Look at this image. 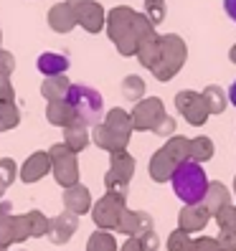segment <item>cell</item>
Returning a JSON list of instances; mask_svg holds the SVG:
<instances>
[{
  "instance_id": "6da1fadb",
  "label": "cell",
  "mask_w": 236,
  "mask_h": 251,
  "mask_svg": "<svg viewBox=\"0 0 236 251\" xmlns=\"http://www.w3.org/2000/svg\"><path fill=\"white\" fill-rule=\"evenodd\" d=\"M107 23H109V38L117 43L122 56L137 53L140 43L155 36L153 23L145 16H140V13H135L132 8H114L109 13Z\"/></svg>"
},
{
  "instance_id": "7a4b0ae2",
  "label": "cell",
  "mask_w": 236,
  "mask_h": 251,
  "mask_svg": "<svg viewBox=\"0 0 236 251\" xmlns=\"http://www.w3.org/2000/svg\"><path fill=\"white\" fill-rule=\"evenodd\" d=\"M173 180V190L185 205H196V203H203L206 198V190H209V180H206V173L198 162L193 160H185L181 162L175 173L170 175Z\"/></svg>"
},
{
  "instance_id": "3957f363",
  "label": "cell",
  "mask_w": 236,
  "mask_h": 251,
  "mask_svg": "<svg viewBox=\"0 0 236 251\" xmlns=\"http://www.w3.org/2000/svg\"><path fill=\"white\" fill-rule=\"evenodd\" d=\"M66 101L71 104L74 114H77V125L92 127L99 125L102 117V94L86 84H71L66 92Z\"/></svg>"
},
{
  "instance_id": "277c9868",
  "label": "cell",
  "mask_w": 236,
  "mask_h": 251,
  "mask_svg": "<svg viewBox=\"0 0 236 251\" xmlns=\"http://www.w3.org/2000/svg\"><path fill=\"white\" fill-rule=\"evenodd\" d=\"M183 61H185V43L178 36H160V56L150 71L160 81H168L183 66Z\"/></svg>"
},
{
  "instance_id": "5b68a950",
  "label": "cell",
  "mask_w": 236,
  "mask_h": 251,
  "mask_svg": "<svg viewBox=\"0 0 236 251\" xmlns=\"http://www.w3.org/2000/svg\"><path fill=\"white\" fill-rule=\"evenodd\" d=\"M49 157H51V168H53V175H56V183L64 185V188H71L79 183V168H77V157L69 150L66 145H53L49 150Z\"/></svg>"
},
{
  "instance_id": "8992f818",
  "label": "cell",
  "mask_w": 236,
  "mask_h": 251,
  "mask_svg": "<svg viewBox=\"0 0 236 251\" xmlns=\"http://www.w3.org/2000/svg\"><path fill=\"white\" fill-rule=\"evenodd\" d=\"M135 173V160H132L125 150L122 152H112V168L107 173V190L109 193H117V196H127V183Z\"/></svg>"
},
{
  "instance_id": "52a82bcc",
  "label": "cell",
  "mask_w": 236,
  "mask_h": 251,
  "mask_svg": "<svg viewBox=\"0 0 236 251\" xmlns=\"http://www.w3.org/2000/svg\"><path fill=\"white\" fill-rule=\"evenodd\" d=\"M125 213V196H117V193H107L97 205H94V224L102 228V231H109V228H117L120 218Z\"/></svg>"
},
{
  "instance_id": "ba28073f",
  "label": "cell",
  "mask_w": 236,
  "mask_h": 251,
  "mask_svg": "<svg viewBox=\"0 0 236 251\" xmlns=\"http://www.w3.org/2000/svg\"><path fill=\"white\" fill-rule=\"evenodd\" d=\"M175 107H178V112L185 117L190 125H203L206 120H209L206 101L196 92H181V94H175Z\"/></svg>"
},
{
  "instance_id": "9c48e42d",
  "label": "cell",
  "mask_w": 236,
  "mask_h": 251,
  "mask_svg": "<svg viewBox=\"0 0 236 251\" xmlns=\"http://www.w3.org/2000/svg\"><path fill=\"white\" fill-rule=\"evenodd\" d=\"M130 117H132V129H155L157 122L165 117L163 101L160 99H145L135 107V112Z\"/></svg>"
},
{
  "instance_id": "30bf717a",
  "label": "cell",
  "mask_w": 236,
  "mask_h": 251,
  "mask_svg": "<svg viewBox=\"0 0 236 251\" xmlns=\"http://www.w3.org/2000/svg\"><path fill=\"white\" fill-rule=\"evenodd\" d=\"M117 231L127 233L130 239H140L142 233L153 231V221H150V216L142 213V211H127V208H125L120 224H117Z\"/></svg>"
},
{
  "instance_id": "8fae6325",
  "label": "cell",
  "mask_w": 236,
  "mask_h": 251,
  "mask_svg": "<svg viewBox=\"0 0 236 251\" xmlns=\"http://www.w3.org/2000/svg\"><path fill=\"white\" fill-rule=\"evenodd\" d=\"M77 226H79V221H77V216L74 213H61V216H56V218H51L49 221V239L53 241V244H66L71 236H74V231H77Z\"/></svg>"
},
{
  "instance_id": "7c38bea8",
  "label": "cell",
  "mask_w": 236,
  "mask_h": 251,
  "mask_svg": "<svg viewBox=\"0 0 236 251\" xmlns=\"http://www.w3.org/2000/svg\"><path fill=\"white\" fill-rule=\"evenodd\" d=\"M77 10V23H81L86 31L97 33L102 25H105V10H102L99 3H94V0H86V3H81Z\"/></svg>"
},
{
  "instance_id": "4fadbf2b",
  "label": "cell",
  "mask_w": 236,
  "mask_h": 251,
  "mask_svg": "<svg viewBox=\"0 0 236 251\" xmlns=\"http://www.w3.org/2000/svg\"><path fill=\"white\" fill-rule=\"evenodd\" d=\"M49 170H51V157H49V152H33L31 157L26 160V165H23V170H21V180H23V183H36V180H41Z\"/></svg>"
},
{
  "instance_id": "5bb4252c",
  "label": "cell",
  "mask_w": 236,
  "mask_h": 251,
  "mask_svg": "<svg viewBox=\"0 0 236 251\" xmlns=\"http://www.w3.org/2000/svg\"><path fill=\"white\" fill-rule=\"evenodd\" d=\"M64 205H66V211L74 213V216H79V213H86L92 208V196H89V190H86L84 185H71L66 188V193H64Z\"/></svg>"
},
{
  "instance_id": "9a60e30c",
  "label": "cell",
  "mask_w": 236,
  "mask_h": 251,
  "mask_svg": "<svg viewBox=\"0 0 236 251\" xmlns=\"http://www.w3.org/2000/svg\"><path fill=\"white\" fill-rule=\"evenodd\" d=\"M209 218H211V213L203 208V203L185 205V208L181 211V231H185V233H190V231H201V228H206Z\"/></svg>"
},
{
  "instance_id": "2e32d148",
  "label": "cell",
  "mask_w": 236,
  "mask_h": 251,
  "mask_svg": "<svg viewBox=\"0 0 236 251\" xmlns=\"http://www.w3.org/2000/svg\"><path fill=\"white\" fill-rule=\"evenodd\" d=\"M49 23H51L53 31L66 33V31H71V28L77 25V10H74L71 5H66V3H58L49 13Z\"/></svg>"
},
{
  "instance_id": "e0dca14e",
  "label": "cell",
  "mask_w": 236,
  "mask_h": 251,
  "mask_svg": "<svg viewBox=\"0 0 236 251\" xmlns=\"http://www.w3.org/2000/svg\"><path fill=\"white\" fill-rule=\"evenodd\" d=\"M226 205H231L229 190L221 183H209V190H206V198H203V208L209 211L211 216H216V213L224 211Z\"/></svg>"
},
{
  "instance_id": "ac0fdd59",
  "label": "cell",
  "mask_w": 236,
  "mask_h": 251,
  "mask_svg": "<svg viewBox=\"0 0 236 251\" xmlns=\"http://www.w3.org/2000/svg\"><path fill=\"white\" fill-rule=\"evenodd\" d=\"M175 168H178V162L168 155L165 147H163V150H157L153 155V160H150V175H153V180H157V183L168 180L170 175L175 173Z\"/></svg>"
},
{
  "instance_id": "d6986e66",
  "label": "cell",
  "mask_w": 236,
  "mask_h": 251,
  "mask_svg": "<svg viewBox=\"0 0 236 251\" xmlns=\"http://www.w3.org/2000/svg\"><path fill=\"white\" fill-rule=\"evenodd\" d=\"M94 142L99 147H105V150H109V152H122L130 140L127 137H120L107 125H94Z\"/></svg>"
},
{
  "instance_id": "ffe728a7",
  "label": "cell",
  "mask_w": 236,
  "mask_h": 251,
  "mask_svg": "<svg viewBox=\"0 0 236 251\" xmlns=\"http://www.w3.org/2000/svg\"><path fill=\"white\" fill-rule=\"evenodd\" d=\"M49 122L51 125H58V127H69V125H77V114H74L71 104L66 99H56V101H49Z\"/></svg>"
},
{
  "instance_id": "44dd1931",
  "label": "cell",
  "mask_w": 236,
  "mask_h": 251,
  "mask_svg": "<svg viewBox=\"0 0 236 251\" xmlns=\"http://www.w3.org/2000/svg\"><path fill=\"white\" fill-rule=\"evenodd\" d=\"M36 66H38L41 74H46V76H61V74L69 69V58H66L64 53H51V51H46V53L38 56Z\"/></svg>"
},
{
  "instance_id": "7402d4cb",
  "label": "cell",
  "mask_w": 236,
  "mask_h": 251,
  "mask_svg": "<svg viewBox=\"0 0 236 251\" xmlns=\"http://www.w3.org/2000/svg\"><path fill=\"white\" fill-rule=\"evenodd\" d=\"M64 145L69 147L71 152H79L89 145V135H86V127L81 125H69L64 127Z\"/></svg>"
},
{
  "instance_id": "603a6c76",
  "label": "cell",
  "mask_w": 236,
  "mask_h": 251,
  "mask_svg": "<svg viewBox=\"0 0 236 251\" xmlns=\"http://www.w3.org/2000/svg\"><path fill=\"white\" fill-rule=\"evenodd\" d=\"M69 79L66 76H49L46 81H43L41 92L43 97H46L49 101H56V99H66V92H69Z\"/></svg>"
},
{
  "instance_id": "cb8c5ba5",
  "label": "cell",
  "mask_w": 236,
  "mask_h": 251,
  "mask_svg": "<svg viewBox=\"0 0 236 251\" xmlns=\"http://www.w3.org/2000/svg\"><path fill=\"white\" fill-rule=\"evenodd\" d=\"M112 132H117L120 137H127L130 140V132H132V117L122 109H112L107 114V122H105Z\"/></svg>"
},
{
  "instance_id": "d4e9b609",
  "label": "cell",
  "mask_w": 236,
  "mask_h": 251,
  "mask_svg": "<svg viewBox=\"0 0 236 251\" xmlns=\"http://www.w3.org/2000/svg\"><path fill=\"white\" fill-rule=\"evenodd\" d=\"M137 56H140V64L142 66L153 69L155 61H157V56H160V36H150L147 41H142L140 49H137Z\"/></svg>"
},
{
  "instance_id": "484cf974",
  "label": "cell",
  "mask_w": 236,
  "mask_h": 251,
  "mask_svg": "<svg viewBox=\"0 0 236 251\" xmlns=\"http://www.w3.org/2000/svg\"><path fill=\"white\" fill-rule=\"evenodd\" d=\"M86 251H117V241L109 231H97L89 236V244H86Z\"/></svg>"
},
{
  "instance_id": "4316f807",
  "label": "cell",
  "mask_w": 236,
  "mask_h": 251,
  "mask_svg": "<svg viewBox=\"0 0 236 251\" xmlns=\"http://www.w3.org/2000/svg\"><path fill=\"white\" fill-rule=\"evenodd\" d=\"M21 120V114H18V107L13 104V101H5V99H0V132H5V129H13L18 125Z\"/></svg>"
},
{
  "instance_id": "83f0119b",
  "label": "cell",
  "mask_w": 236,
  "mask_h": 251,
  "mask_svg": "<svg viewBox=\"0 0 236 251\" xmlns=\"http://www.w3.org/2000/svg\"><path fill=\"white\" fill-rule=\"evenodd\" d=\"M13 244V216H10V203L0 205V246Z\"/></svg>"
},
{
  "instance_id": "f1b7e54d",
  "label": "cell",
  "mask_w": 236,
  "mask_h": 251,
  "mask_svg": "<svg viewBox=\"0 0 236 251\" xmlns=\"http://www.w3.org/2000/svg\"><path fill=\"white\" fill-rule=\"evenodd\" d=\"M203 101H206V109H209V114H218L226 109V99H224V92L218 89V86H209L203 94Z\"/></svg>"
},
{
  "instance_id": "f546056e",
  "label": "cell",
  "mask_w": 236,
  "mask_h": 251,
  "mask_svg": "<svg viewBox=\"0 0 236 251\" xmlns=\"http://www.w3.org/2000/svg\"><path fill=\"white\" fill-rule=\"evenodd\" d=\"M213 157V145L209 137H196L190 142V160L193 162H206Z\"/></svg>"
},
{
  "instance_id": "4dcf8cb0",
  "label": "cell",
  "mask_w": 236,
  "mask_h": 251,
  "mask_svg": "<svg viewBox=\"0 0 236 251\" xmlns=\"http://www.w3.org/2000/svg\"><path fill=\"white\" fill-rule=\"evenodd\" d=\"M26 218H28V231H31V236H46L49 233V218L41 211L26 213Z\"/></svg>"
},
{
  "instance_id": "1f68e13d",
  "label": "cell",
  "mask_w": 236,
  "mask_h": 251,
  "mask_svg": "<svg viewBox=\"0 0 236 251\" xmlns=\"http://www.w3.org/2000/svg\"><path fill=\"white\" fill-rule=\"evenodd\" d=\"M122 94H125V99H130V101H137V99L145 94L142 79H140V76H127V79L122 81Z\"/></svg>"
},
{
  "instance_id": "d6a6232c",
  "label": "cell",
  "mask_w": 236,
  "mask_h": 251,
  "mask_svg": "<svg viewBox=\"0 0 236 251\" xmlns=\"http://www.w3.org/2000/svg\"><path fill=\"white\" fill-rule=\"evenodd\" d=\"M26 239H31L28 218L26 216H13V244H23Z\"/></svg>"
},
{
  "instance_id": "836d02e7",
  "label": "cell",
  "mask_w": 236,
  "mask_h": 251,
  "mask_svg": "<svg viewBox=\"0 0 236 251\" xmlns=\"http://www.w3.org/2000/svg\"><path fill=\"white\" fill-rule=\"evenodd\" d=\"M190 246V239H188V233L185 231H173L170 233V239H168V251H188Z\"/></svg>"
},
{
  "instance_id": "e575fe53",
  "label": "cell",
  "mask_w": 236,
  "mask_h": 251,
  "mask_svg": "<svg viewBox=\"0 0 236 251\" xmlns=\"http://www.w3.org/2000/svg\"><path fill=\"white\" fill-rule=\"evenodd\" d=\"M216 221L221 224V228H231L236 231V205H226L221 213H216Z\"/></svg>"
},
{
  "instance_id": "d590c367",
  "label": "cell",
  "mask_w": 236,
  "mask_h": 251,
  "mask_svg": "<svg viewBox=\"0 0 236 251\" xmlns=\"http://www.w3.org/2000/svg\"><path fill=\"white\" fill-rule=\"evenodd\" d=\"M218 249L221 251H236V231H231V228H221V233H218Z\"/></svg>"
},
{
  "instance_id": "8d00e7d4",
  "label": "cell",
  "mask_w": 236,
  "mask_h": 251,
  "mask_svg": "<svg viewBox=\"0 0 236 251\" xmlns=\"http://www.w3.org/2000/svg\"><path fill=\"white\" fill-rule=\"evenodd\" d=\"M165 0H145L147 10H150V23H160L165 16V8H163Z\"/></svg>"
},
{
  "instance_id": "74e56055",
  "label": "cell",
  "mask_w": 236,
  "mask_h": 251,
  "mask_svg": "<svg viewBox=\"0 0 236 251\" xmlns=\"http://www.w3.org/2000/svg\"><path fill=\"white\" fill-rule=\"evenodd\" d=\"M188 251H221L218 249V241L216 239H198V241H190V246H188Z\"/></svg>"
},
{
  "instance_id": "f35d334b",
  "label": "cell",
  "mask_w": 236,
  "mask_h": 251,
  "mask_svg": "<svg viewBox=\"0 0 236 251\" xmlns=\"http://www.w3.org/2000/svg\"><path fill=\"white\" fill-rule=\"evenodd\" d=\"M13 175H16V162H13V160H3V162H0V178L10 185Z\"/></svg>"
},
{
  "instance_id": "ab89813d",
  "label": "cell",
  "mask_w": 236,
  "mask_h": 251,
  "mask_svg": "<svg viewBox=\"0 0 236 251\" xmlns=\"http://www.w3.org/2000/svg\"><path fill=\"white\" fill-rule=\"evenodd\" d=\"M16 69V61H13V56L8 51H0V74L3 76H8V74Z\"/></svg>"
},
{
  "instance_id": "60d3db41",
  "label": "cell",
  "mask_w": 236,
  "mask_h": 251,
  "mask_svg": "<svg viewBox=\"0 0 236 251\" xmlns=\"http://www.w3.org/2000/svg\"><path fill=\"white\" fill-rule=\"evenodd\" d=\"M0 99L5 101H13V86H10V79L0 74Z\"/></svg>"
},
{
  "instance_id": "b9f144b4",
  "label": "cell",
  "mask_w": 236,
  "mask_h": 251,
  "mask_svg": "<svg viewBox=\"0 0 236 251\" xmlns=\"http://www.w3.org/2000/svg\"><path fill=\"white\" fill-rule=\"evenodd\" d=\"M140 244H142L145 251H155V249H157V236H155L153 231H147V233L140 236Z\"/></svg>"
},
{
  "instance_id": "7bdbcfd3",
  "label": "cell",
  "mask_w": 236,
  "mask_h": 251,
  "mask_svg": "<svg viewBox=\"0 0 236 251\" xmlns=\"http://www.w3.org/2000/svg\"><path fill=\"white\" fill-rule=\"evenodd\" d=\"M120 251H145V249H142L140 239H130V241H125V246Z\"/></svg>"
},
{
  "instance_id": "ee69618b",
  "label": "cell",
  "mask_w": 236,
  "mask_h": 251,
  "mask_svg": "<svg viewBox=\"0 0 236 251\" xmlns=\"http://www.w3.org/2000/svg\"><path fill=\"white\" fill-rule=\"evenodd\" d=\"M224 8H226V13H229V18L236 21V0H224Z\"/></svg>"
},
{
  "instance_id": "f6af8a7d",
  "label": "cell",
  "mask_w": 236,
  "mask_h": 251,
  "mask_svg": "<svg viewBox=\"0 0 236 251\" xmlns=\"http://www.w3.org/2000/svg\"><path fill=\"white\" fill-rule=\"evenodd\" d=\"M229 99H231V104L236 107V81L231 84V89H229Z\"/></svg>"
},
{
  "instance_id": "bcb514c9",
  "label": "cell",
  "mask_w": 236,
  "mask_h": 251,
  "mask_svg": "<svg viewBox=\"0 0 236 251\" xmlns=\"http://www.w3.org/2000/svg\"><path fill=\"white\" fill-rule=\"evenodd\" d=\"M81 3H86V0H66V5H71V8H79Z\"/></svg>"
},
{
  "instance_id": "7dc6e473",
  "label": "cell",
  "mask_w": 236,
  "mask_h": 251,
  "mask_svg": "<svg viewBox=\"0 0 236 251\" xmlns=\"http://www.w3.org/2000/svg\"><path fill=\"white\" fill-rule=\"evenodd\" d=\"M5 188H8V183H5L3 178H0V196H3V193H5Z\"/></svg>"
},
{
  "instance_id": "c3c4849f",
  "label": "cell",
  "mask_w": 236,
  "mask_h": 251,
  "mask_svg": "<svg viewBox=\"0 0 236 251\" xmlns=\"http://www.w3.org/2000/svg\"><path fill=\"white\" fill-rule=\"evenodd\" d=\"M231 61H234V64H236V46H234V49H231Z\"/></svg>"
},
{
  "instance_id": "681fc988",
  "label": "cell",
  "mask_w": 236,
  "mask_h": 251,
  "mask_svg": "<svg viewBox=\"0 0 236 251\" xmlns=\"http://www.w3.org/2000/svg\"><path fill=\"white\" fill-rule=\"evenodd\" d=\"M234 188H236V180H234Z\"/></svg>"
},
{
  "instance_id": "f907efd6",
  "label": "cell",
  "mask_w": 236,
  "mask_h": 251,
  "mask_svg": "<svg viewBox=\"0 0 236 251\" xmlns=\"http://www.w3.org/2000/svg\"><path fill=\"white\" fill-rule=\"evenodd\" d=\"M0 251H5V249H0Z\"/></svg>"
},
{
  "instance_id": "816d5d0a",
  "label": "cell",
  "mask_w": 236,
  "mask_h": 251,
  "mask_svg": "<svg viewBox=\"0 0 236 251\" xmlns=\"http://www.w3.org/2000/svg\"><path fill=\"white\" fill-rule=\"evenodd\" d=\"M0 249H3V246H0Z\"/></svg>"
}]
</instances>
